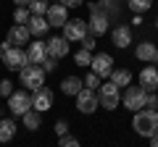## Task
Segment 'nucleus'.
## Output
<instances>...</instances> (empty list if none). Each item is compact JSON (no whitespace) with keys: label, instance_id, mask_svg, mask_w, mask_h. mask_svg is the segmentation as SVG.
Here are the masks:
<instances>
[{"label":"nucleus","instance_id":"nucleus-1","mask_svg":"<svg viewBox=\"0 0 158 147\" xmlns=\"http://www.w3.org/2000/svg\"><path fill=\"white\" fill-rule=\"evenodd\" d=\"M132 129L140 137H148V139L153 134H158V110H150V108L135 110V116H132Z\"/></svg>","mask_w":158,"mask_h":147},{"label":"nucleus","instance_id":"nucleus-2","mask_svg":"<svg viewBox=\"0 0 158 147\" xmlns=\"http://www.w3.org/2000/svg\"><path fill=\"white\" fill-rule=\"evenodd\" d=\"M45 76L48 74H45V68L40 66V63H27V66L19 71V79H21V84L27 87L29 92H34L37 87L45 84Z\"/></svg>","mask_w":158,"mask_h":147},{"label":"nucleus","instance_id":"nucleus-3","mask_svg":"<svg viewBox=\"0 0 158 147\" xmlns=\"http://www.w3.org/2000/svg\"><path fill=\"white\" fill-rule=\"evenodd\" d=\"M87 26H90V34H95V37H103L111 29V18L100 11L98 3H90V21H87Z\"/></svg>","mask_w":158,"mask_h":147},{"label":"nucleus","instance_id":"nucleus-4","mask_svg":"<svg viewBox=\"0 0 158 147\" xmlns=\"http://www.w3.org/2000/svg\"><path fill=\"white\" fill-rule=\"evenodd\" d=\"M145 97H148V89H145L142 84H137V87H129V84H127L121 102H124L127 110L135 113V110H142V108H145Z\"/></svg>","mask_w":158,"mask_h":147},{"label":"nucleus","instance_id":"nucleus-5","mask_svg":"<svg viewBox=\"0 0 158 147\" xmlns=\"http://www.w3.org/2000/svg\"><path fill=\"white\" fill-rule=\"evenodd\" d=\"M98 108H100V97H98V92L82 87L79 95H77V110H79V113H85V116H90V113H95Z\"/></svg>","mask_w":158,"mask_h":147},{"label":"nucleus","instance_id":"nucleus-6","mask_svg":"<svg viewBox=\"0 0 158 147\" xmlns=\"http://www.w3.org/2000/svg\"><path fill=\"white\" fill-rule=\"evenodd\" d=\"M100 108H106V110H116L118 102H121V87H116L113 81H106V84H100Z\"/></svg>","mask_w":158,"mask_h":147},{"label":"nucleus","instance_id":"nucleus-7","mask_svg":"<svg viewBox=\"0 0 158 147\" xmlns=\"http://www.w3.org/2000/svg\"><path fill=\"white\" fill-rule=\"evenodd\" d=\"M61 29H63V37H66L69 42H82L87 34H90V26H87V21H82V18H69Z\"/></svg>","mask_w":158,"mask_h":147},{"label":"nucleus","instance_id":"nucleus-8","mask_svg":"<svg viewBox=\"0 0 158 147\" xmlns=\"http://www.w3.org/2000/svg\"><path fill=\"white\" fill-rule=\"evenodd\" d=\"M29 108H32V95H29L27 89H19V92H11V95H8V110H11L13 116L21 118Z\"/></svg>","mask_w":158,"mask_h":147},{"label":"nucleus","instance_id":"nucleus-9","mask_svg":"<svg viewBox=\"0 0 158 147\" xmlns=\"http://www.w3.org/2000/svg\"><path fill=\"white\" fill-rule=\"evenodd\" d=\"M3 63H6V68L8 71H21L24 66L29 63V58H27V50L24 47H8L6 53H3Z\"/></svg>","mask_w":158,"mask_h":147},{"label":"nucleus","instance_id":"nucleus-10","mask_svg":"<svg viewBox=\"0 0 158 147\" xmlns=\"http://www.w3.org/2000/svg\"><path fill=\"white\" fill-rule=\"evenodd\" d=\"M45 18H48V24H50V29L53 26H63V24L69 21V8L63 6L61 0H56V3H50L48 6V13H45Z\"/></svg>","mask_w":158,"mask_h":147},{"label":"nucleus","instance_id":"nucleus-11","mask_svg":"<svg viewBox=\"0 0 158 147\" xmlns=\"http://www.w3.org/2000/svg\"><path fill=\"white\" fill-rule=\"evenodd\" d=\"M32 108H34V110H40V113L50 110V108H53V89H48L45 84L37 87V89L32 92Z\"/></svg>","mask_w":158,"mask_h":147},{"label":"nucleus","instance_id":"nucleus-12","mask_svg":"<svg viewBox=\"0 0 158 147\" xmlns=\"http://www.w3.org/2000/svg\"><path fill=\"white\" fill-rule=\"evenodd\" d=\"M90 71H95L98 76H100V79H106V76H111V71H113V58L108 55V53H98V55H92Z\"/></svg>","mask_w":158,"mask_h":147},{"label":"nucleus","instance_id":"nucleus-13","mask_svg":"<svg viewBox=\"0 0 158 147\" xmlns=\"http://www.w3.org/2000/svg\"><path fill=\"white\" fill-rule=\"evenodd\" d=\"M45 45H48V55L56 58V61H58V58H66L69 50H71V42H69L63 34H61V37H58V34H56V37H50Z\"/></svg>","mask_w":158,"mask_h":147},{"label":"nucleus","instance_id":"nucleus-14","mask_svg":"<svg viewBox=\"0 0 158 147\" xmlns=\"http://www.w3.org/2000/svg\"><path fill=\"white\" fill-rule=\"evenodd\" d=\"M111 40H113V45H116L118 50H124V47L132 45V29L127 26V24H116V26L111 29Z\"/></svg>","mask_w":158,"mask_h":147},{"label":"nucleus","instance_id":"nucleus-15","mask_svg":"<svg viewBox=\"0 0 158 147\" xmlns=\"http://www.w3.org/2000/svg\"><path fill=\"white\" fill-rule=\"evenodd\" d=\"M135 55H137V61H142V63H158V45H153V42H140V45L135 47Z\"/></svg>","mask_w":158,"mask_h":147},{"label":"nucleus","instance_id":"nucleus-16","mask_svg":"<svg viewBox=\"0 0 158 147\" xmlns=\"http://www.w3.org/2000/svg\"><path fill=\"white\" fill-rule=\"evenodd\" d=\"M27 29H29V34L32 37H45L48 32H50V24H48V18L45 16H29V21H27Z\"/></svg>","mask_w":158,"mask_h":147},{"label":"nucleus","instance_id":"nucleus-17","mask_svg":"<svg viewBox=\"0 0 158 147\" xmlns=\"http://www.w3.org/2000/svg\"><path fill=\"white\" fill-rule=\"evenodd\" d=\"M140 84L145 87L148 92H156L158 89V66H145L140 71Z\"/></svg>","mask_w":158,"mask_h":147},{"label":"nucleus","instance_id":"nucleus-18","mask_svg":"<svg viewBox=\"0 0 158 147\" xmlns=\"http://www.w3.org/2000/svg\"><path fill=\"white\" fill-rule=\"evenodd\" d=\"M29 37H32V34H29L27 24H13V26L8 29V40H11L13 45H16V47L27 45V42H29Z\"/></svg>","mask_w":158,"mask_h":147},{"label":"nucleus","instance_id":"nucleus-19","mask_svg":"<svg viewBox=\"0 0 158 147\" xmlns=\"http://www.w3.org/2000/svg\"><path fill=\"white\" fill-rule=\"evenodd\" d=\"M27 58H29V63H42L48 58V45L40 42V37H37V40L27 47Z\"/></svg>","mask_w":158,"mask_h":147},{"label":"nucleus","instance_id":"nucleus-20","mask_svg":"<svg viewBox=\"0 0 158 147\" xmlns=\"http://www.w3.org/2000/svg\"><path fill=\"white\" fill-rule=\"evenodd\" d=\"M82 87H85V79H82V76H74V74L61 81V92H63V95H69V97H77Z\"/></svg>","mask_w":158,"mask_h":147},{"label":"nucleus","instance_id":"nucleus-21","mask_svg":"<svg viewBox=\"0 0 158 147\" xmlns=\"http://www.w3.org/2000/svg\"><path fill=\"white\" fill-rule=\"evenodd\" d=\"M21 121H24V129H29V131H37L40 126H42V113H40V110H34V108H29L27 113L21 116Z\"/></svg>","mask_w":158,"mask_h":147},{"label":"nucleus","instance_id":"nucleus-22","mask_svg":"<svg viewBox=\"0 0 158 147\" xmlns=\"http://www.w3.org/2000/svg\"><path fill=\"white\" fill-rule=\"evenodd\" d=\"M16 137V121L13 118H0V145H6Z\"/></svg>","mask_w":158,"mask_h":147},{"label":"nucleus","instance_id":"nucleus-23","mask_svg":"<svg viewBox=\"0 0 158 147\" xmlns=\"http://www.w3.org/2000/svg\"><path fill=\"white\" fill-rule=\"evenodd\" d=\"M98 6H100V11L106 13L111 21L121 13V3H118V0H98Z\"/></svg>","mask_w":158,"mask_h":147},{"label":"nucleus","instance_id":"nucleus-24","mask_svg":"<svg viewBox=\"0 0 158 147\" xmlns=\"http://www.w3.org/2000/svg\"><path fill=\"white\" fill-rule=\"evenodd\" d=\"M111 81L116 87L132 84V71H129V68H113V71H111Z\"/></svg>","mask_w":158,"mask_h":147},{"label":"nucleus","instance_id":"nucleus-25","mask_svg":"<svg viewBox=\"0 0 158 147\" xmlns=\"http://www.w3.org/2000/svg\"><path fill=\"white\" fill-rule=\"evenodd\" d=\"M48 6H50V0H29V11L34 13V16H45L48 13Z\"/></svg>","mask_w":158,"mask_h":147},{"label":"nucleus","instance_id":"nucleus-26","mask_svg":"<svg viewBox=\"0 0 158 147\" xmlns=\"http://www.w3.org/2000/svg\"><path fill=\"white\" fill-rule=\"evenodd\" d=\"M127 6H129L132 13H145V11H150V8H153V0H129Z\"/></svg>","mask_w":158,"mask_h":147},{"label":"nucleus","instance_id":"nucleus-27","mask_svg":"<svg viewBox=\"0 0 158 147\" xmlns=\"http://www.w3.org/2000/svg\"><path fill=\"white\" fill-rule=\"evenodd\" d=\"M29 16H32V11H29L27 6H16V11H13V21L16 24H27Z\"/></svg>","mask_w":158,"mask_h":147},{"label":"nucleus","instance_id":"nucleus-28","mask_svg":"<svg viewBox=\"0 0 158 147\" xmlns=\"http://www.w3.org/2000/svg\"><path fill=\"white\" fill-rule=\"evenodd\" d=\"M74 61H77V66H90V63H92V53L82 47V50H79L77 55H74Z\"/></svg>","mask_w":158,"mask_h":147},{"label":"nucleus","instance_id":"nucleus-29","mask_svg":"<svg viewBox=\"0 0 158 147\" xmlns=\"http://www.w3.org/2000/svg\"><path fill=\"white\" fill-rule=\"evenodd\" d=\"M85 87H87V89H98V87H100V76H98L95 71H90L85 76Z\"/></svg>","mask_w":158,"mask_h":147},{"label":"nucleus","instance_id":"nucleus-30","mask_svg":"<svg viewBox=\"0 0 158 147\" xmlns=\"http://www.w3.org/2000/svg\"><path fill=\"white\" fill-rule=\"evenodd\" d=\"M58 145H63V147H77V145H79V139H77V137L63 134V137H58Z\"/></svg>","mask_w":158,"mask_h":147},{"label":"nucleus","instance_id":"nucleus-31","mask_svg":"<svg viewBox=\"0 0 158 147\" xmlns=\"http://www.w3.org/2000/svg\"><path fill=\"white\" fill-rule=\"evenodd\" d=\"M145 108L158 110V95H156V92H148V97H145Z\"/></svg>","mask_w":158,"mask_h":147},{"label":"nucleus","instance_id":"nucleus-32","mask_svg":"<svg viewBox=\"0 0 158 147\" xmlns=\"http://www.w3.org/2000/svg\"><path fill=\"white\" fill-rule=\"evenodd\" d=\"M79 45H82V47H85V50H95V34H87V37H85V40H82V42H79Z\"/></svg>","mask_w":158,"mask_h":147},{"label":"nucleus","instance_id":"nucleus-33","mask_svg":"<svg viewBox=\"0 0 158 147\" xmlns=\"http://www.w3.org/2000/svg\"><path fill=\"white\" fill-rule=\"evenodd\" d=\"M40 66L45 68V74H53V71H56V58H50V55H48V58H45V61L40 63Z\"/></svg>","mask_w":158,"mask_h":147},{"label":"nucleus","instance_id":"nucleus-34","mask_svg":"<svg viewBox=\"0 0 158 147\" xmlns=\"http://www.w3.org/2000/svg\"><path fill=\"white\" fill-rule=\"evenodd\" d=\"M11 92H13V84H11L8 79H3V81H0V95H3V97H8Z\"/></svg>","mask_w":158,"mask_h":147},{"label":"nucleus","instance_id":"nucleus-35","mask_svg":"<svg viewBox=\"0 0 158 147\" xmlns=\"http://www.w3.org/2000/svg\"><path fill=\"white\" fill-rule=\"evenodd\" d=\"M56 134H58V137L69 134V124H66V121H56Z\"/></svg>","mask_w":158,"mask_h":147},{"label":"nucleus","instance_id":"nucleus-36","mask_svg":"<svg viewBox=\"0 0 158 147\" xmlns=\"http://www.w3.org/2000/svg\"><path fill=\"white\" fill-rule=\"evenodd\" d=\"M66 8H79V6H85V0H61Z\"/></svg>","mask_w":158,"mask_h":147},{"label":"nucleus","instance_id":"nucleus-37","mask_svg":"<svg viewBox=\"0 0 158 147\" xmlns=\"http://www.w3.org/2000/svg\"><path fill=\"white\" fill-rule=\"evenodd\" d=\"M150 145H153V147H158V134H153V137H150Z\"/></svg>","mask_w":158,"mask_h":147},{"label":"nucleus","instance_id":"nucleus-38","mask_svg":"<svg viewBox=\"0 0 158 147\" xmlns=\"http://www.w3.org/2000/svg\"><path fill=\"white\" fill-rule=\"evenodd\" d=\"M16 6H29V0H13Z\"/></svg>","mask_w":158,"mask_h":147},{"label":"nucleus","instance_id":"nucleus-39","mask_svg":"<svg viewBox=\"0 0 158 147\" xmlns=\"http://www.w3.org/2000/svg\"><path fill=\"white\" fill-rule=\"evenodd\" d=\"M0 61H3V50H0Z\"/></svg>","mask_w":158,"mask_h":147},{"label":"nucleus","instance_id":"nucleus-40","mask_svg":"<svg viewBox=\"0 0 158 147\" xmlns=\"http://www.w3.org/2000/svg\"><path fill=\"white\" fill-rule=\"evenodd\" d=\"M50 3H56V0H50Z\"/></svg>","mask_w":158,"mask_h":147},{"label":"nucleus","instance_id":"nucleus-41","mask_svg":"<svg viewBox=\"0 0 158 147\" xmlns=\"http://www.w3.org/2000/svg\"><path fill=\"white\" fill-rule=\"evenodd\" d=\"M156 66H158V63H156Z\"/></svg>","mask_w":158,"mask_h":147}]
</instances>
